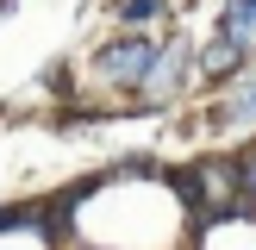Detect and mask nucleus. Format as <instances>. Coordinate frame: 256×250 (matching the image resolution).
Returning a JSON list of instances; mask_svg holds the SVG:
<instances>
[{"mask_svg": "<svg viewBox=\"0 0 256 250\" xmlns=\"http://www.w3.org/2000/svg\"><path fill=\"white\" fill-rule=\"evenodd\" d=\"M150 62H156V44H144V38H125V44L100 50V75H106V82H125V88L144 82Z\"/></svg>", "mask_w": 256, "mask_h": 250, "instance_id": "nucleus-1", "label": "nucleus"}, {"mask_svg": "<svg viewBox=\"0 0 256 250\" xmlns=\"http://www.w3.org/2000/svg\"><path fill=\"white\" fill-rule=\"evenodd\" d=\"M219 38L238 50V56H256V0H225Z\"/></svg>", "mask_w": 256, "mask_h": 250, "instance_id": "nucleus-2", "label": "nucleus"}, {"mask_svg": "<svg viewBox=\"0 0 256 250\" xmlns=\"http://www.w3.org/2000/svg\"><path fill=\"white\" fill-rule=\"evenodd\" d=\"M238 62H244V56H238V50H232V44L219 38V44H212L206 56H200V75H212V82H225V75H238Z\"/></svg>", "mask_w": 256, "mask_h": 250, "instance_id": "nucleus-3", "label": "nucleus"}, {"mask_svg": "<svg viewBox=\"0 0 256 250\" xmlns=\"http://www.w3.org/2000/svg\"><path fill=\"white\" fill-rule=\"evenodd\" d=\"M212 119H225V125H250V119H256V88H244V94H232V100H225L219 112H212Z\"/></svg>", "mask_w": 256, "mask_h": 250, "instance_id": "nucleus-4", "label": "nucleus"}, {"mask_svg": "<svg viewBox=\"0 0 256 250\" xmlns=\"http://www.w3.org/2000/svg\"><path fill=\"white\" fill-rule=\"evenodd\" d=\"M156 12H162V0H119V19H132V25L156 19Z\"/></svg>", "mask_w": 256, "mask_h": 250, "instance_id": "nucleus-5", "label": "nucleus"}]
</instances>
